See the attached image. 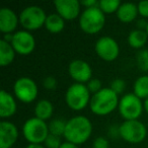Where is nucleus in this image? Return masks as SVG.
<instances>
[{"label":"nucleus","mask_w":148,"mask_h":148,"mask_svg":"<svg viewBox=\"0 0 148 148\" xmlns=\"http://www.w3.org/2000/svg\"><path fill=\"white\" fill-rule=\"evenodd\" d=\"M92 134V124L85 116H75L67 121L63 137L76 145L83 144Z\"/></svg>","instance_id":"f257e3e1"},{"label":"nucleus","mask_w":148,"mask_h":148,"mask_svg":"<svg viewBox=\"0 0 148 148\" xmlns=\"http://www.w3.org/2000/svg\"><path fill=\"white\" fill-rule=\"evenodd\" d=\"M119 95L110 87H103L101 90L92 95L89 103L90 111L97 116H107L113 113L119 106Z\"/></svg>","instance_id":"f03ea898"},{"label":"nucleus","mask_w":148,"mask_h":148,"mask_svg":"<svg viewBox=\"0 0 148 148\" xmlns=\"http://www.w3.org/2000/svg\"><path fill=\"white\" fill-rule=\"evenodd\" d=\"M106 25L105 13L99 7L85 8L79 16V27L87 35H95L103 29Z\"/></svg>","instance_id":"7ed1b4c3"},{"label":"nucleus","mask_w":148,"mask_h":148,"mask_svg":"<svg viewBox=\"0 0 148 148\" xmlns=\"http://www.w3.org/2000/svg\"><path fill=\"white\" fill-rule=\"evenodd\" d=\"M90 92L86 84L73 83L67 88L65 93V101L68 108L73 111H82L90 103Z\"/></svg>","instance_id":"20e7f679"},{"label":"nucleus","mask_w":148,"mask_h":148,"mask_svg":"<svg viewBox=\"0 0 148 148\" xmlns=\"http://www.w3.org/2000/svg\"><path fill=\"white\" fill-rule=\"evenodd\" d=\"M49 126L38 118H29L23 125V135L29 144H42L49 136Z\"/></svg>","instance_id":"39448f33"},{"label":"nucleus","mask_w":148,"mask_h":148,"mask_svg":"<svg viewBox=\"0 0 148 148\" xmlns=\"http://www.w3.org/2000/svg\"><path fill=\"white\" fill-rule=\"evenodd\" d=\"M46 18L47 14L41 6L29 5L25 7L19 13V25L25 31H36L45 25Z\"/></svg>","instance_id":"423d86ee"},{"label":"nucleus","mask_w":148,"mask_h":148,"mask_svg":"<svg viewBox=\"0 0 148 148\" xmlns=\"http://www.w3.org/2000/svg\"><path fill=\"white\" fill-rule=\"evenodd\" d=\"M118 110L125 121H132L138 120V118L142 115L144 107L142 99L136 97L134 93H126L120 99Z\"/></svg>","instance_id":"0eeeda50"},{"label":"nucleus","mask_w":148,"mask_h":148,"mask_svg":"<svg viewBox=\"0 0 148 148\" xmlns=\"http://www.w3.org/2000/svg\"><path fill=\"white\" fill-rule=\"evenodd\" d=\"M119 127L120 137L128 143H141L147 136V130L145 125L139 120L124 121Z\"/></svg>","instance_id":"6e6552de"},{"label":"nucleus","mask_w":148,"mask_h":148,"mask_svg":"<svg viewBox=\"0 0 148 148\" xmlns=\"http://www.w3.org/2000/svg\"><path fill=\"white\" fill-rule=\"evenodd\" d=\"M13 93L18 101L25 103H31L37 99L38 85L35 80L29 77L23 76L17 78L13 83Z\"/></svg>","instance_id":"1a4fd4ad"},{"label":"nucleus","mask_w":148,"mask_h":148,"mask_svg":"<svg viewBox=\"0 0 148 148\" xmlns=\"http://www.w3.org/2000/svg\"><path fill=\"white\" fill-rule=\"evenodd\" d=\"M95 51L101 60L112 62L119 57L120 47L115 39L109 36H103L97 41Z\"/></svg>","instance_id":"9d476101"},{"label":"nucleus","mask_w":148,"mask_h":148,"mask_svg":"<svg viewBox=\"0 0 148 148\" xmlns=\"http://www.w3.org/2000/svg\"><path fill=\"white\" fill-rule=\"evenodd\" d=\"M68 73L76 83L86 84L92 78V69L84 60L75 59L68 65Z\"/></svg>","instance_id":"9b49d317"},{"label":"nucleus","mask_w":148,"mask_h":148,"mask_svg":"<svg viewBox=\"0 0 148 148\" xmlns=\"http://www.w3.org/2000/svg\"><path fill=\"white\" fill-rule=\"evenodd\" d=\"M11 46L19 55H29L36 48V39L27 31H17L13 34Z\"/></svg>","instance_id":"f8f14e48"},{"label":"nucleus","mask_w":148,"mask_h":148,"mask_svg":"<svg viewBox=\"0 0 148 148\" xmlns=\"http://www.w3.org/2000/svg\"><path fill=\"white\" fill-rule=\"evenodd\" d=\"M54 6L56 13L64 21H73L80 16L81 3L78 0H55Z\"/></svg>","instance_id":"ddd939ff"},{"label":"nucleus","mask_w":148,"mask_h":148,"mask_svg":"<svg viewBox=\"0 0 148 148\" xmlns=\"http://www.w3.org/2000/svg\"><path fill=\"white\" fill-rule=\"evenodd\" d=\"M18 139V129L13 123L2 121L0 123V148H11Z\"/></svg>","instance_id":"4468645a"},{"label":"nucleus","mask_w":148,"mask_h":148,"mask_svg":"<svg viewBox=\"0 0 148 148\" xmlns=\"http://www.w3.org/2000/svg\"><path fill=\"white\" fill-rule=\"evenodd\" d=\"M19 23V15L9 7L0 9V31L5 34H14Z\"/></svg>","instance_id":"2eb2a0df"},{"label":"nucleus","mask_w":148,"mask_h":148,"mask_svg":"<svg viewBox=\"0 0 148 148\" xmlns=\"http://www.w3.org/2000/svg\"><path fill=\"white\" fill-rule=\"evenodd\" d=\"M17 105L15 97L8 91L2 89L0 92V117L2 119L10 118L16 113Z\"/></svg>","instance_id":"dca6fc26"},{"label":"nucleus","mask_w":148,"mask_h":148,"mask_svg":"<svg viewBox=\"0 0 148 148\" xmlns=\"http://www.w3.org/2000/svg\"><path fill=\"white\" fill-rule=\"evenodd\" d=\"M117 17L121 23H130L137 18L138 6L133 2H125L122 3L120 8L117 11Z\"/></svg>","instance_id":"f3484780"},{"label":"nucleus","mask_w":148,"mask_h":148,"mask_svg":"<svg viewBox=\"0 0 148 148\" xmlns=\"http://www.w3.org/2000/svg\"><path fill=\"white\" fill-rule=\"evenodd\" d=\"M128 44L133 49H141L146 45L148 41V35L146 31L135 29L130 32L127 38Z\"/></svg>","instance_id":"a211bd4d"},{"label":"nucleus","mask_w":148,"mask_h":148,"mask_svg":"<svg viewBox=\"0 0 148 148\" xmlns=\"http://www.w3.org/2000/svg\"><path fill=\"white\" fill-rule=\"evenodd\" d=\"M15 54L16 52L10 43H7L4 40L0 41V65L2 67H6L14 61Z\"/></svg>","instance_id":"6ab92c4d"},{"label":"nucleus","mask_w":148,"mask_h":148,"mask_svg":"<svg viewBox=\"0 0 148 148\" xmlns=\"http://www.w3.org/2000/svg\"><path fill=\"white\" fill-rule=\"evenodd\" d=\"M54 113L53 103L48 99H41L35 106V117L43 121H48L51 119Z\"/></svg>","instance_id":"aec40b11"},{"label":"nucleus","mask_w":148,"mask_h":148,"mask_svg":"<svg viewBox=\"0 0 148 148\" xmlns=\"http://www.w3.org/2000/svg\"><path fill=\"white\" fill-rule=\"evenodd\" d=\"M44 27L49 33L60 34L65 29V21L58 13H51L47 15Z\"/></svg>","instance_id":"412c9836"},{"label":"nucleus","mask_w":148,"mask_h":148,"mask_svg":"<svg viewBox=\"0 0 148 148\" xmlns=\"http://www.w3.org/2000/svg\"><path fill=\"white\" fill-rule=\"evenodd\" d=\"M133 93L140 99L148 97V75H141L133 84Z\"/></svg>","instance_id":"4be33fe9"},{"label":"nucleus","mask_w":148,"mask_h":148,"mask_svg":"<svg viewBox=\"0 0 148 148\" xmlns=\"http://www.w3.org/2000/svg\"><path fill=\"white\" fill-rule=\"evenodd\" d=\"M66 123H67V121L61 119V118H57V119H54V120H52V121H50V123L48 124L50 134L58 136V137L64 136Z\"/></svg>","instance_id":"5701e85b"},{"label":"nucleus","mask_w":148,"mask_h":148,"mask_svg":"<svg viewBox=\"0 0 148 148\" xmlns=\"http://www.w3.org/2000/svg\"><path fill=\"white\" fill-rule=\"evenodd\" d=\"M121 4L119 0H101L99 2V7L105 14H111L114 12L117 13Z\"/></svg>","instance_id":"b1692460"},{"label":"nucleus","mask_w":148,"mask_h":148,"mask_svg":"<svg viewBox=\"0 0 148 148\" xmlns=\"http://www.w3.org/2000/svg\"><path fill=\"white\" fill-rule=\"evenodd\" d=\"M136 62L139 69L143 72L148 71V50L142 49L136 55Z\"/></svg>","instance_id":"393cba45"},{"label":"nucleus","mask_w":148,"mask_h":148,"mask_svg":"<svg viewBox=\"0 0 148 148\" xmlns=\"http://www.w3.org/2000/svg\"><path fill=\"white\" fill-rule=\"evenodd\" d=\"M110 88H111L114 92L117 93L118 95H121V93H123L124 90L126 89L125 80H124V79H122V78L114 79V80L111 82V84H110Z\"/></svg>","instance_id":"a878e982"},{"label":"nucleus","mask_w":148,"mask_h":148,"mask_svg":"<svg viewBox=\"0 0 148 148\" xmlns=\"http://www.w3.org/2000/svg\"><path fill=\"white\" fill-rule=\"evenodd\" d=\"M62 143H63V142H61V137L52 135V134H49L47 139L44 142L46 148H60Z\"/></svg>","instance_id":"bb28decb"},{"label":"nucleus","mask_w":148,"mask_h":148,"mask_svg":"<svg viewBox=\"0 0 148 148\" xmlns=\"http://www.w3.org/2000/svg\"><path fill=\"white\" fill-rule=\"evenodd\" d=\"M86 86L88 88L89 92L92 93V95H95L97 92H99V90L103 88V84H101V81L97 78H91L88 82L86 83Z\"/></svg>","instance_id":"cd10ccee"},{"label":"nucleus","mask_w":148,"mask_h":148,"mask_svg":"<svg viewBox=\"0 0 148 148\" xmlns=\"http://www.w3.org/2000/svg\"><path fill=\"white\" fill-rule=\"evenodd\" d=\"M43 86L48 90H54L58 86V81L55 77L53 76H47L43 80Z\"/></svg>","instance_id":"c85d7f7f"},{"label":"nucleus","mask_w":148,"mask_h":148,"mask_svg":"<svg viewBox=\"0 0 148 148\" xmlns=\"http://www.w3.org/2000/svg\"><path fill=\"white\" fill-rule=\"evenodd\" d=\"M138 13L142 16V18H148V0L140 1L137 4Z\"/></svg>","instance_id":"c756f323"},{"label":"nucleus","mask_w":148,"mask_h":148,"mask_svg":"<svg viewBox=\"0 0 148 148\" xmlns=\"http://www.w3.org/2000/svg\"><path fill=\"white\" fill-rule=\"evenodd\" d=\"M92 148H109V141L103 136H99L93 140Z\"/></svg>","instance_id":"7c9ffc66"},{"label":"nucleus","mask_w":148,"mask_h":148,"mask_svg":"<svg viewBox=\"0 0 148 148\" xmlns=\"http://www.w3.org/2000/svg\"><path fill=\"white\" fill-rule=\"evenodd\" d=\"M99 2L97 0H84L81 1V6H84L85 8H91V7H97L99 6Z\"/></svg>","instance_id":"2f4dec72"},{"label":"nucleus","mask_w":148,"mask_h":148,"mask_svg":"<svg viewBox=\"0 0 148 148\" xmlns=\"http://www.w3.org/2000/svg\"><path fill=\"white\" fill-rule=\"evenodd\" d=\"M109 134L112 138L120 137V127H118V126H112V127L110 128Z\"/></svg>","instance_id":"473e14b6"},{"label":"nucleus","mask_w":148,"mask_h":148,"mask_svg":"<svg viewBox=\"0 0 148 148\" xmlns=\"http://www.w3.org/2000/svg\"><path fill=\"white\" fill-rule=\"evenodd\" d=\"M147 23L148 21H146L145 18H140L137 21L136 23V25H137V29H142V31H145L146 27H147Z\"/></svg>","instance_id":"72a5a7b5"},{"label":"nucleus","mask_w":148,"mask_h":148,"mask_svg":"<svg viewBox=\"0 0 148 148\" xmlns=\"http://www.w3.org/2000/svg\"><path fill=\"white\" fill-rule=\"evenodd\" d=\"M60 148H79L78 145H76V144H73L71 143V142H68V141H65L62 143L61 147Z\"/></svg>","instance_id":"f704fd0d"},{"label":"nucleus","mask_w":148,"mask_h":148,"mask_svg":"<svg viewBox=\"0 0 148 148\" xmlns=\"http://www.w3.org/2000/svg\"><path fill=\"white\" fill-rule=\"evenodd\" d=\"M12 39H13V34H5L4 36H3V39L5 42H7V43H10L12 42Z\"/></svg>","instance_id":"c9c22d12"},{"label":"nucleus","mask_w":148,"mask_h":148,"mask_svg":"<svg viewBox=\"0 0 148 148\" xmlns=\"http://www.w3.org/2000/svg\"><path fill=\"white\" fill-rule=\"evenodd\" d=\"M25 148H46L42 144H29Z\"/></svg>","instance_id":"e433bc0d"},{"label":"nucleus","mask_w":148,"mask_h":148,"mask_svg":"<svg viewBox=\"0 0 148 148\" xmlns=\"http://www.w3.org/2000/svg\"><path fill=\"white\" fill-rule=\"evenodd\" d=\"M143 107H144V111L146 112V114H148V97L146 99H144Z\"/></svg>","instance_id":"4c0bfd02"},{"label":"nucleus","mask_w":148,"mask_h":148,"mask_svg":"<svg viewBox=\"0 0 148 148\" xmlns=\"http://www.w3.org/2000/svg\"><path fill=\"white\" fill-rule=\"evenodd\" d=\"M145 31H146V33H147V35H148V23H147V27H146V29H145Z\"/></svg>","instance_id":"58836bf2"}]
</instances>
